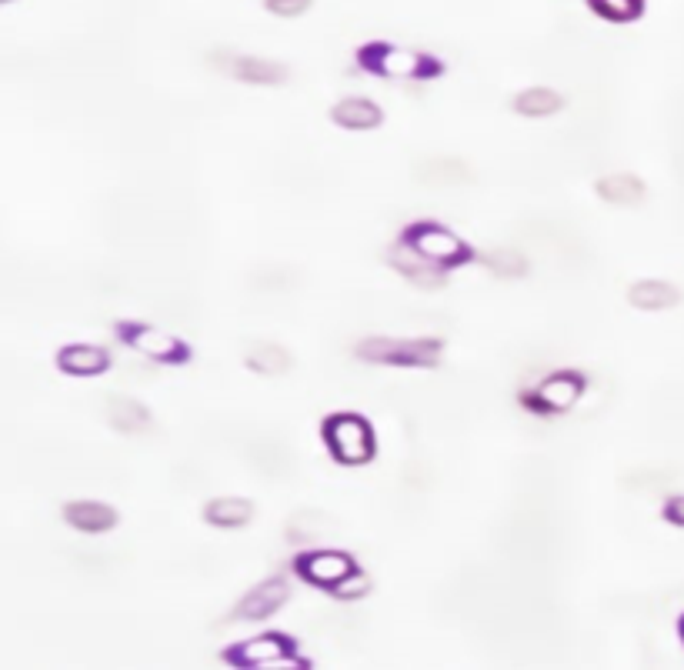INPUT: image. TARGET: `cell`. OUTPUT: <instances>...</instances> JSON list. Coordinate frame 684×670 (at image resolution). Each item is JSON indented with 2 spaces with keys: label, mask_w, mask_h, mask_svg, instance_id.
<instances>
[{
  "label": "cell",
  "mask_w": 684,
  "mask_h": 670,
  "mask_svg": "<svg viewBox=\"0 0 684 670\" xmlns=\"http://www.w3.org/2000/svg\"><path fill=\"white\" fill-rule=\"evenodd\" d=\"M484 264L491 270H498V274H524L528 264H524V257L518 250H491V254H484Z\"/></svg>",
  "instance_id": "44dd1931"
},
{
  "label": "cell",
  "mask_w": 684,
  "mask_h": 670,
  "mask_svg": "<svg viewBox=\"0 0 684 670\" xmlns=\"http://www.w3.org/2000/svg\"><path fill=\"white\" fill-rule=\"evenodd\" d=\"M0 4H7V0H0Z\"/></svg>",
  "instance_id": "cb8c5ba5"
},
{
  "label": "cell",
  "mask_w": 684,
  "mask_h": 670,
  "mask_svg": "<svg viewBox=\"0 0 684 670\" xmlns=\"http://www.w3.org/2000/svg\"><path fill=\"white\" fill-rule=\"evenodd\" d=\"M364 64L374 67L384 77H421L431 67L424 54H414V50H404V47H374L368 50Z\"/></svg>",
  "instance_id": "8992f818"
},
{
  "label": "cell",
  "mask_w": 684,
  "mask_h": 670,
  "mask_svg": "<svg viewBox=\"0 0 684 670\" xmlns=\"http://www.w3.org/2000/svg\"><path fill=\"white\" fill-rule=\"evenodd\" d=\"M127 344H131L137 354L151 357V360H161V364H174V360H184L187 357V347L181 344L177 337H171L167 330H157L151 324H134L124 330Z\"/></svg>",
  "instance_id": "277c9868"
},
{
  "label": "cell",
  "mask_w": 684,
  "mask_h": 670,
  "mask_svg": "<svg viewBox=\"0 0 684 670\" xmlns=\"http://www.w3.org/2000/svg\"><path fill=\"white\" fill-rule=\"evenodd\" d=\"M591 7L608 20H634L641 14V0H591Z\"/></svg>",
  "instance_id": "ffe728a7"
},
{
  "label": "cell",
  "mask_w": 684,
  "mask_h": 670,
  "mask_svg": "<svg viewBox=\"0 0 684 670\" xmlns=\"http://www.w3.org/2000/svg\"><path fill=\"white\" fill-rule=\"evenodd\" d=\"M324 440L334 460L341 464H364L374 457V434L371 424L354 414H337L324 424Z\"/></svg>",
  "instance_id": "6da1fadb"
},
{
  "label": "cell",
  "mask_w": 684,
  "mask_h": 670,
  "mask_svg": "<svg viewBox=\"0 0 684 670\" xmlns=\"http://www.w3.org/2000/svg\"><path fill=\"white\" fill-rule=\"evenodd\" d=\"M301 574L311 580V584H321L327 590H334V594H344V580L351 574H358V570H354L351 557L324 550V554H311L301 560Z\"/></svg>",
  "instance_id": "5b68a950"
},
{
  "label": "cell",
  "mask_w": 684,
  "mask_h": 670,
  "mask_svg": "<svg viewBox=\"0 0 684 670\" xmlns=\"http://www.w3.org/2000/svg\"><path fill=\"white\" fill-rule=\"evenodd\" d=\"M311 7V0H267V10L277 17H301Z\"/></svg>",
  "instance_id": "7402d4cb"
},
{
  "label": "cell",
  "mask_w": 684,
  "mask_h": 670,
  "mask_svg": "<svg viewBox=\"0 0 684 670\" xmlns=\"http://www.w3.org/2000/svg\"><path fill=\"white\" fill-rule=\"evenodd\" d=\"M631 304L641 307V310H664V307H674L681 300V294L674 290L671 284H664V280H641V284H634L628 290Z\"/></svg>",
  "instance_id": "2e32d148"
},
{
  "label": "cell",
  "mask_w": 684,
  "mask_h": 670,
  "mask_svg": "<svg viewBox=\"0 0 684 670\" xmlns=\"http://www.w3.org/2000/svg\"><path fill=\"white\" fill-rule=\"evenodd\" d=\"M107 420H111L114 430H121V434H144V430H151V414H147V407L137 404V400H127V397L107 400Z\"/></svg>",
  "instance_id": "8fae6325"
},
{
  "label": "cell",
  "mask_w": 684,
  "mask_h": 670,
  "mask_svg": "<svg viewBox=\"0 0 684 670\" xmlns=\"http://www.w3.org/2000/svg\"><path fill=\"white\" fill-rule=\"evenodd\" d=\"M408 244L418 250L424 260H431V264H438V267L461 264V260L468 257V247L461 244V237H454L451 230H444L438 224H418L408 234Z\"/></svg>",
  "instance_id": "3957f363"
},
{
  "label": "cell",
  "mask_w": 684,
  "mask_h": 670,
  "mask_svg": "<svg viewBox=\"0 0 684 670\" xmlns=\"http://www.w3.org/2000/svg\"><path fill=\"white\" fill-rule=\"evenodd\" d=\"M598 194L604 200H611V204L631 207L644 197V184L634 174H611L598 180Z\"/></svg>",
  "instance_id": "ac0fdd59"
},
{
  "label": "cell",
  "mask_w": 684,
  "mask_h": 670,
  "mask_svg": "<svg viewBox=\"0 0 684 670\" xmlns=\"http://www.w3.org/2000/svg\"><path fill=\"white\" fill-rule=\"evenodd\" d=\"M391 260H394V267H398L404 277L414 280V284H421V287H438V284H441V270H438V264L424 260L411 244H408V247H401Z\"/></svg>",
  "instance_id": "9a60e30c"
},
{
  "label": "cell",
  "mask_w": 684,
  "mask_h": 670,
  "mask_svg": "<svg viewBox=\"0 0 684 670\" xmlns=\"http://www.w3.org/2000/svg\"><path fill=\"white\" fill-rule=\"evenodd\" d=\"M64 520L81 534H104L117 524V510L111 504H101V500H71L64 507Z\"/></svg>",
  "instance_id": "ba28073f"
},
{
  "label": "cell",
  "mask_w": 684,
  "mask_h": 670,
  "mask_svg": "<svg viewBox=\"0 0 684 670\" xmlns=\"http://www.w3.org/2000/svg\"><path fill=\"white\" fill-rule=\"evenodd\" d=\"M664 517H668L671 524H681L684 527V497H671L668 507H664Z\"/></svg>",
  "instance_id": "603a6c76"
},
{
  "label": "cell",
  "mask_w": 684,
  "mask_h": 670,
  "mask_svg": "<svg viewBox=\"0 0 684 670\" xmlns=\"http://www.w3.org/2000/svg\"><path fill=\"white\" fill-rule=\"evenodd\" d=\"M358 354L374 364H398V367H431L438 364L441 344L438 340H394V337H371L358 347Z\"/></svg>",
  "instance_id": "7a4b0ae2"
},
{
  "label": "cell",
  "mask_w": 684,
  "mask_h": 670,
  "mask_svg": "<svg viewBox=\"0 0 684 670\" xmlns=\"http://www.w3.org/2000/svg\"><path fill=\"white\" fill-rule=\"evenodd\" d=\"M561 107H564V97L554 94L548 87H531L514 97V110H518L521 117H551V114H558Z\"/></svg>",
  "instance_id": "e0dca14e"
},
{
  "label": "cell",
  "mask_w": 684,
  "mask_h": 670,
  "mask_svg": "<svg viewBox=\"0 0 684 670\" xmlns=\"http://www.w3.org/2000/svg\"><path fill=\"white\" fill-rule=\"evenodd\" d=\"M57 364H61V370H67V374L74 377H94L101 374V370H107V364H111V357H107L104 347H94V344H71L61 350V357H57Z\"/></svg>",
  "instance_id": "30bf717a"
},
{
  "label": "cell",
  "mask_w": 684,
  "mask_h": 670,
  "mask_svg": "<svg viewBox=\"0 0 684 670\" xmlns=\"http://www.w3.org/2000/svg\"><path fill=\"white\" fill-rule=\"evenodd\" d=\"M231 74L237 80H244V84L274 87L287 77V70L281 64H274V60H264V57H237L231 64Z\"/></svg>",
  "instance_id": "5bb4252c"
},
{
  "label": "cell",
  "mask_w": 684,
  "mask_h": 670,
  "mask_svg": "<svg viewBox=\"0 0 684 670\" xmlns=\"http://www.w3.org/2000/svg\"><path fill=\"white\" fill-rule=\"evenodd\" d=\"M287 597H291V590H287L284 580H264V584H257L254 590H247L241 604L234 607V617L264 620V617H271Z\"/></svg>",
  "instance_id": "52a82bcc"
},
{
  "label": "cell",
  "mask_w": 684,
  "mask_h": 670,
  "mask_svg": "<svg viewBox=\"0 0 684 670\" xmlns=\"http://www.w3.org/2000/svg\"><path fill=\"white\" fill-rule=\"evenodd\" d=\"M247 364L264 377H281L291 370V354L277 344H257V347H251V354H247Z\"/></svg>",
  "instance_id": "d6986e66"
},
{
  "label": "cell",
  "mask_w": 684,
  "mask_h": 670,
  "mask_svg": "<svg viewBox=\"0 0 684 670\" xmlns=\"http://www.w3.org/2000/svg\"><path fill=\"white\" fill-rule=\"evenodd\" d=\"M581 390H584V380L578 374H554L534 390L531 400L548 410H568L571 404H578Z\"/></svg>",
  "instance_id": "9c48e42d"
},
{
  "label": "cell",
  "mask_w": 684,
  "mask_h": 670,
  "mask_svg": "<svg viewBox=\"0 0 684 670\" xmlns=\"http://www.w3.org/2000/svg\"><path fill=\"white\" fill-rule=\"evenodd\" d=\"M334 120L348 130H371L381 124V107L368 97H348L334 107Z\"/></svg>",
  "instance_id": "4fadbf2b"
},
{
  "label": "cell",
  "mask_w": 684,
  "mask_h": 670,
  "mask_svg": "<svg viewBox=\"0 0 684 670\" xmlns=\"http://www.w3.org/2000/svg\"><path fill=\"white\" fill-rule=\"evenodd\" d=\"M204 517H207V524L234 530V527H244L247 520L254 517V504L244 497H217L204 507Z\"/></svg>",
  "instance_id": "7c38bea8"
}]
</instances>
